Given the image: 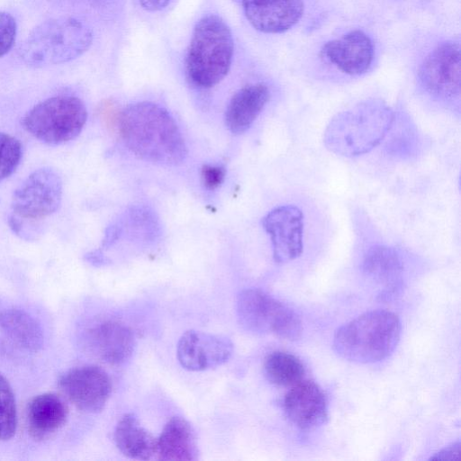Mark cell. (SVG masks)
<instances>
[{
  "label": "cell",
  "mask_w": 461,
  "mask_h": 461,
  "mask_svg": "<svg viewBox=\"0 0 461 461\" xmlns=\"http://www.w3.org/2000/svg\"><path fill=\"white\" fill-rule=\"evenodd\" d=\"M233 51V37L226 23L216 14L203 16L194 28L187 49L189 81L203 89L219 84L230 68Z\"/></svg>",
  "instance_id": "3957f363"
},
{
  "label": "cell",
  "mask_w": 461,
  "mask_h": 461,
  "mask_svg": "<svg viewBox=\"0 0 461 461\" xmlns=\"http://www.w3.org/2000/svg\"><path fill=\"white\" fill-rule=\"evenodd\" d=\"M91 30L71 17L50 19L39 24L21 47V57L29 66L41 68L70 61L90 47Z\"/></svg>",
  "instance_id": "8992f818"
},
{
  "label": "cell",
  "mask_w": 461,
  "mask_h": 461,
  "mask_svg": "<svg viewBox=\"0 0 461 461\" xmlns=\"http://www.w3.org/2000/svg\"><path fill=\"white\" fill-rule=\"evenodd\" d=\"M0 330L14 344L23 349L37 351L42 346L40 324L23 310L8 308L1 311Z\"/></svg>",
  "instance_id": "44dd1931"
},
{
  "label": "cell",
  "mask_w": 461,
  "mask_h": 461,
  "mask_svg": "<svg viewBox=\"0 0 461 461\" xmlns=\"http://www.w3.org/2000/svg\"><path fill=\"white\" fill-rule=\"evenodd\" d=\"M15 19L8 13L0 12V57L13 47L16 37Z\"/></svg>",
  "instance_id": "484cf974"
},
{
  "label": "cell",
  "mask_w": 461,
  "mask_h": 461,
  "mask_svg": "<svg viewBox=\"0 0 461 461\" xmlns=\"http://www.w3.org/2000/svg\"><path fill=\"white\" fill-rule=\"evenodd\" d=\"M59 384L77 409L92 413L104 408L112 391L109 375L96 366L72 368L60 377Z\"/></svg>",
  "instance_id": "8fae6325"
},
{
  "label": "cell",
  "mask_w": 461,
  "mask_h": 461,
  "mask_svg": "<svg viewBox=\"0 0 461 461\" xmlns=\"http://www.w3.org/2000/svg\"><path fill=\"white\" fill-rule=\"evenodd\" d=\"M68 408L55 393H46L33 397L27 407L29 434L37 440L49 438L66 422Z\"/></svg>",
  "instance_id": "ac0fdd59"
},
{
  "label": "cell",
  "mask_w": 461,
  "mask_h": 461,
  "mask_svg": "<svg viewBox=\"0 0 461 461\" xmlns=\"http://www.w3.org/2000/svg\"><path fill=\"white\" fill-rule=\"evenodd\" d=\"M98 112L106 125L114 129L116 128L117 118L120 112L116 110L115 105L112 102L104 101L100 105Z\"/></svg>",
  "instance_id": "83f0119b"
},
{
  "label": "cell",
  "mask_w": 461,
  "mask_h": 461,
  "mask_svg": "<svg viewBox=\"0 0 461 461\" xmlns=\"http://www.w3.org/2000/svg\"><path fill=\"white\" fill-rule=\"evenodd\" d=\"M321 53L342 72L360 75L369 68L373 61L374 47L364 32L354 30L326 42Z\"/></svg>",
  "instance_id": "2e32d148"
},
{
  "label": "cell",
  "mask_w": 461,
  "mask_h": 461,
  "mask_svg": "<svg viewBox=\"0 0 461 461\" xmlns=\"http://www.w3.org/2000/svg\"><path fill=\"white\" fill-rule=\"evenodd\" d=\"M236 312L241 327L253 334H271L294 340L302 332L299 315L261 289L241 291L237 298Z\"/></svg>",
  "instance_id": "ba28073f"
},
{
  "label": "cell",
  "mask_w": 461,
  "mask_h": 461,
  "mask_svg": "<svg viewBox=\"0 0 461 461\" xmlns=\"http://www.w3.org/2000/svg\"><path fill=\"white\" fill-rule=\"evenodd\" d=\"M62 181L49 167L35 170L14 192L8 224L12 231L25 240L43 234L48 218L59 208Z\"/></svg>",
  "instance_id": "277c9868"
},
{
  "label": "cell",
  "mask_w": 461,
  "mask_h": 461,
  "mask_svg": "<svg viewBox=\"0 0 461 461\" xmlns=\"http://www.w3.org/2000/svg\"><path fill=\"white\" fill-rule=\"evenodd\" d=\"M288 420L303 430L317 429L328 418V402L323 390L312 380L292 385L283 402Z\"/></svg>",
  "instance_id": "5bb4252c"
},
{
  "label": "cell",
  "mask_w": 461,
  "mask_h": 461,
  "mask_svg": "<svg viewBox=\"0 0 461 461\" xmlns=\"http://www.w3.org/2000/svg\"><path fill=\"white\" fill-rule=\"evenodd\" d=\"M401 332L402 324L395 313L373 310L340 326L333 336L332 347L337 355L348 361L375 363L393 354Z\"/></svg>",
  "instance_id": "7a4b0ae2"
},
{
  "label": "cell",
  "mask_w": 461,
  "mask_h": 461,
  "mask_svg": "<svg viewBox=\"0 0 461 461\" xmlns=\"http://www.w3.org/2000/svg\"><path fill=\"white\" fill-rule=\"evenodd\" d=\"M156 455L159 460L191 461L198 457L194 430L182 417H172L157 438Z\"/></svg>",
  "instance_id": "d6986e66"
},
{
  "label": "cell",
  "mask_w": 461,
  "mask_h": 461,
  "mask_svg": "<svg viewBox=\"0 0 461 461\" xmlns=\"http://www.w3.org/2000/svg\"><path fill=\"white\" fill-rule=\"evenodd\" d=\"M86 119V108L78 97L61 95L35 104L23 117L22 124L41 142L59 145L77 138Z\"/></svg>",
  "instance_id": "52a82bcc"
},
{
  "label": "cell",
  "mask_w": 461,
  "mask_h": 461,
  "mask_svg": "<svg viewBox=\"0 0 461 461\" xmlns=\"http://www.w3.org/2000/svg\"><path fill=\"white\" fill-rule=\"evenodd\" d=\"M262 226L270 238L276 262H290L302 255L304 220L297 206L286 204L274 208L262 219Z\"/></svg>",
  "instance_id": "9c48e42d"
},
{
  "label": "cell",
  "mask_w": 461,
  "mask_h": 461,
  "mask_svg": "<svg viewBox=\"0 0 461 461\" xmlns=\"http://www.w3.org/2000/svg\"><path fill=\"white\" fill-rule=\"evenodd\" d=\"M83 339L92 355L114 366L130 359L136 346L132 330L124 323L113 320L90 326L85 330Z\"/></svg>",
  "instance_id": "4fadbf2b"
},
{
  "label": "cell",
  "mask_w": 461,
  "mask_h": 461,
  "mask_svg": "<svg viewBox=\"0 0 461 461\" xmlns=\"http://www.w3.org/2000/svg\"><path fill=\"white\" fill-rule=\"evenodd\" d=\"M393 119V111L383 104H362L332 118L324 133V143L340 156L366 154L383 140Z\"/></svg>",
  "instance_id": "5b68a950"
},
{
  "label": "cell",
  "mask_w": 461,
  "mask_h": 461,
  "mask_svg": "<svg viewBox=\"0 0 461 461\" xmlns=\"http://www.w3.org/2000/svg\"><path fill=\"white\" fill-rule=\"evenodd\" d=\"M460 443H453L452 445L440 450L435 456H431V459L436 460H459L460 456Z\"/></svg>",
  "instance_id": "f1b7e54d"
},
{
  "label": "cell",
  "mask_w": 461,
  "mask_h": 461,
  "mask_svg": "<svg viewBox=\"0 0 461 461\" xmlns=\"http://www.w3.org/2000/svg\"><path fill=\"white\" fill-rule=\"evenodd\" d=\"M141 7L148 12H158L164 9L170 0H139Z\"/></svg>",
  "instance_id": "f546056e"
},
{
  "label": "cell",
  "mask_w": 461,
  "mask_h": 461,
  "mask_svg": "<svg viewBox=\"0 0 461 461\" xmlns=\"http://www.w3.org/2000/svg\"><path fill=\"white\" fill-rule=\"evenodd\" d=\"M424 88L436 97L454 99L460 92V47L453 41L442 43L424 59L420 68Z\"/></svg>",
  "instance_id": "30bf717a"
},
{
  "label": "cell",
  "mask_w": 461,
  "mask_h": 461,
  "mask_svg": "<svg viewBox=\"0 0 461 461\" xmlns=\"http://www.w3.org/2000/svg\"><path fill=\"white\" fill-rule=\"evenodd\" d=\"M116 129L136 157L158 165L177 166L187 154L182 133L171 114L151 102H140L120 111Z\"/></svg>",
  "instance_id": "6da1fadb"
},
{
  "label": "cell",
  "mask_w": 461,
  "mask_h": 461,
  "mask_svg": "<svg viewBox=\"0 0 461 461\" xmlns=\"http://www.w3.org/2000/svg\"><path fill=\"white\" fill-rule=\"evenodd\" d=\"M17 411L12 387L0 373V440H8L15 434Z\"/></svg>",
  "instance_id": "cb8c5ba5"
},
{
  "label": "cell",
  "mask_w": 461,
  "mask_h": 461,
  "mask_svg": "<svg viewBox=\"0 0 461 461\" xmlns=\"http://www.w3.org/2000/svg\"><path fill=\"white\" fill-rule=\"evenodd\" d=\"M113 438L117 448L131 459L148 460L156 455L157 438L131 413L119 420Z\"/></svg>",
  "instance_id": "ffe728a7"
},
{
  "label": "cell",
  "mask_w": 461,
  "mask_h": 461,
  "mask_svg": "<svg viewBox=\"0 0 461 461\" xmlns=\"http://www.w3.org/2000/svg\"><path fill=\"white\" fill-rule=\"evenodd\" d=\"M363 270L374 281L392 286L400 279L402 264L394 249L377 245L370 248L366 253Z\"/></svg>",
  "instance_id": "7402d4cb"
},
{
  "label": "cell",
  "mask_w": 461,
  "mask_h": 461,
  "mask_svg": "<svg viewBox=\"0 0 461 461\" xmlns=\"http://www.w3.org/2000/svg\"><path fill=\"white\" fill-rule=\"evenodd\" d=\"M242 5L249 23L265 33L289 30L303 13V0H242Z\"/></svg>",
  "instance_id": "9a60e30c"
},
{
  "label": "cell",
  "mask_w": 461,
  "mask_h": 461,
  "mask_svg": "<svg viewBox=\"0 0 461 461\" xmlns=\"http://www.w3.org/2000/svg\"><path fill=\"white\" fill-rule=\"evenodd\" d=\"M233 352V344L226 337L199 330H187L178 340L176 357L190 371H204L226 363Z\"/></svg>",
  "instance_id": "7c38bea8"
},
{
  "label": "cell",
  "mask_w": 461,
  "mask_h": 461,
  "mask_svg": "<svg viewBox=\"0 0 461 461\" xmlns=\"http://www.w3.org/2000/svg\"><path fill=\"white\" fill-rule=\"evenodd\" d=\"M22 144L15 137L0 132V181L11 176L20 164Z\"/></svg>",
  "instance_id": "d4e9b609"
},
{
  "label": "cell",
  "mask_w": 461,
  "mask_h": 461,
  "mask_svg": "<svg viewBox=\"0 0 461 461\" xmlns=\"http://www.w3.org/2000/svg\"><path fill=\"white\" fill-rule=\"evenodd\" d=\"M269 97V89L262 83L248 85L236 92L225 113L226 126L230 132H245L264 109Z\"/></svg>",
  "instance_id": "e0dca14e"
},
{
  "label": "cell",
  "mask_w": 461,
  "mask_h": 461,
  "mask_svg": "<svg viewBox=\"0 0 461 461\" xmlns=\"http://www.w3.org/2000/svg\"><path fill=\"white\" fill-rule=\"evenodd\" d=\"M264 373L267 379L277 386H292L303 379L305 367L296 356L274 351L264 362Z\"/></svg>",
  "instance_id": "603a6c76"
},
{
  "label": "cell",
  "mask_w": 461,
  "mask_h": 461,
  "mask_svg": "<svg viewBox=\"0 0 461 461\" xmlns=\"http://www.w3.org/2000/svg\"><path fill=\"white\" fill-rule=\"evenodd\" d=\"M225 175L223 167L204 165L201 169L202 184L208 190L217 189L223 183Z\"/></svg>",
  "instance_id": "4316f807"
},
{
  "label": "cell",
  "mask_w": 461,
  "mask_h": 461,
  "mask_svg": "<svg viewBox=\"0 0 461 461\" xmlns=\"http://www.w3.org/2000/svg\"><path fill=\"white\" fill-rule=\"evenodd\" d=\"M86 3L94 5V6H99L104 7L105 5H108L112 3L113 0H84Z\"/></svg>",
  "instance_id": "4dcf8cb0"
}]
</instances>
